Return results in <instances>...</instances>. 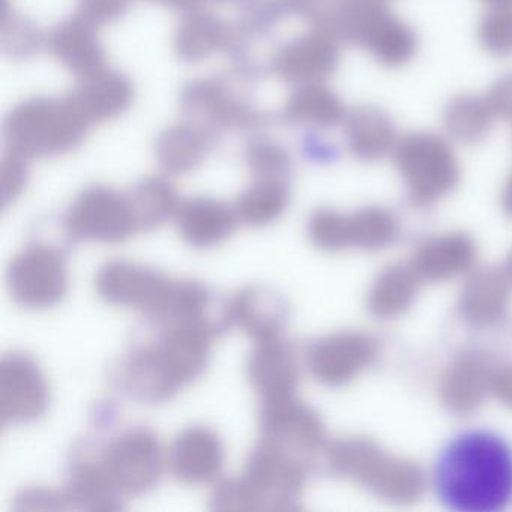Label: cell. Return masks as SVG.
I'll list each match as a JSON object with an SVG mask.
<instances>
[{
    "label": "cell",
    "mask_w": 512,
    "mask_h": 512,
    "mask_svg": "<svg viewBox=\"0 0 512 512\" xmlns=\"http://www.w3.org/2000/svg\"><path fill=\"white\" fill-rule=\"evenodd\" d=\"M92 125L71 95L29 98L5 118L4 143L28 160L58 157L79 148Z\"/></svg>",
    "instance_id": "obj_3"
},
{
    "label": "cell",
    "mask_w": 512,
    "mask_h": 512,
    "mask_svg": "<svg viewBox=\"0 0 512 512\" xmlns=\"http://www.w3.org/2000/svg\"><path fill=\"white\" fill-rule=\"evenodd\" d=\"M173 287L175 280L163 272L128 260H109L95 275V289L103 301L118 307L136 308L148 322L161 316Z\"/></svg>",
    "instance_id": "obj_9"
},
{
    "label": "cell",
    "mask_w": 512,
    "mask_h": 512,
    "mask_svg": "<svg viewBox=\"0 0 512 512\" xmlns=\"http://www.w3.org/2000/svg\"><path fill=\"white\" fill-rule=\"evenodd\" d=\"M340 44L329 32L313 29L275 53L272 71L293 86L326 83L340 67Z\"/></svg>",
    "instance_id": "obj_12"
},
{
    "label": "cell",
    "mask_w": 512,
    "mask_h": 512,
    "mask_svg": "<svg viewBox=\"0 0 512 512\" xmlns=\"http://www.w3.org/2000/svg\"><path fill=\"white\" fill-rule=\"evenodd\" d=\"M245 164L253 179L290 182L293 173L289 152L269 139H253L244 152Z\"/></svg>",
    "instance_id": "obj_28"
},
{
    "label": "cell",
    "mask_w": 512,
    "mask_h": 512,
    "mask_svg": "<svg viewBox=\"0 0 512 512\" xmlns=\"http://www.w3.org/2000/svg\"><path fill=\"white\" fill-rule=\"evenodd\" d=\"M253 32L242 23L230 25L212 13L193 10L185 13L173 37L176 55L188 64L205 61L217 52L241 55Z\"/></svg>",
    "instance_id": "obj_14"
},
{
    "label": "cell",
    "mask_w": 512,
    "mask_h": 512,
    "mask_svg": "<svg viewBox=\"0 0 512 512\" xmlns=\"http://www.w3.org/2000/svg\"><path fill=\"white\" fill-rule=\"evenodd\" d=\"M302 20L364 50L377 64L400 68L418 50L415 32L391 13L386 0H298Z\"/></svg>",
    "instance_id": "obj_2"
},
{
    "label": "cell",
    "mask_w": 512,
    "mask_h": 512,
    "mask_svg": "<svg viewBox=\"0 0 512 512\" xmlns=\"http://www.w3.org/2000/svg\"><path fill=\"white\" fill-rule=\"evenodd\" d=\"M209 503L214 511H259L256 494L244 475L220 479L212 488Z\"/></svg>",
    "instance_id": "obj_32"
},
{
    "label": "cell",
    "mask_w": 512,
    "mask_h": 512,
    "mask_svg": "<svg viewBox=\"0 0 512 512\" xmlns=\"http://www.w3.org/2000/svg\"><path fill=\"white\" fill-rule=\"evenodd\" d=\"M346 109L325 83L296 86L284 106V119L293 127L326 131L343 124Z\"/></svg>",
    "instance_id": "obj_24"
},
{
    "label": "cell",
    "mask_w": 512,
    "mask_h": 512,
    "mask_svg": "<svg viewBox=\"0 0 512 512\" xmlns=\"http://www.w3.org/2000/svg\"><path fill=\"white\" fill-rule=\"evenodd\" d=\"M347 148L362 160H379L398 145V133L388 113L374 106H359L344 116Z\"/></svg>",
    "instance_id": "obj_23"
},
{
    "label": "cell",
    "mask_w": 512,
    "mask_h": 512,
    "mask_svg": "<svg viewBox=\"0 0 512 512\" xmlns=\"http://www.w3.org/2000/svg\"><path fill=\"white\" fill-rule=\"evenodd\" d=\"M230 326H238L256 341L281 337L289 308L277 290L260 284L242 287L227 299Z\"/></svg>",
    "instance_id": "obj_16"
},
{
    "label": "cell",
    "mask_w": 512,
    "mask_h": 512,
    "mask_svg": "<svg viewBox=\"0 0 512 512\" xmlns=\"http://www.w3.org/2000/svg\"><path fill=\"white\" fill-rule=\"evenodd\" d=\"M218 2H224V0H218Z\"/></svg>",
    "instance_id": "obj_39"
},
{
    "label": "cell",
    "mask_w": 512,
    "mask_h": 512,
    "mask_svg": "<svg viewBox=\"0 0 512 512\" xmlns=\"http://www.w3.org/2000/svg\"><path fill=\"white\" fill-rule=\"evenodd\" d=\"M173 475L185 484L200 485L215 481L226 460L223 440L212 428L193 425L173 440L169 451Z\"/></svg>",
    "instance_id": "obj_15"
},
{
    "label": "cell",
    "mask_w": 512,
    "mask_h": 512,
    "mask_svg": "<svg viewBox=\"0 0 512 512\" xmlns=\"http://www.w3.org/2000/svg\"><path fill=\"white\" fill-rule=\"evenodd\" d=\"M28 158L14 152H5L2 163H0V181H2V206L4 209L8 205L16 202L29 181V163Z\"/></svg>",
    "instance_id": "obj_33"
},
{
    "label": "cell",
    "mask_w": 512,
    "mask_h": 512,
    "mask_svg": "<svg viewBox=\"0 0 512 512\" xmlns=\"http://www.w3.org/2000/svg\"><path fill=\"white\" fill-rule=\"evenodd\" d=\"M71 97L89 121L97 124L124 115L133 104L134 88L131 80L121 71L103 67L79 77Z\"/></svg>",
    "instance_id": "obj_19"
},
{
    "label": "cell",
    "mask_w": 512,
    "mask_h": 512,
    "mask_svg": "<svg viewBox=\"0 0 512 512\" xmlns=\"http://www.w3.org/2000/svg\"><path fill=\"white\" fill-rule=\"evenodd\" d=\"M50 386L40 364L25 352L0 362V415L5 424H31L46 415Z\"/></svg>",
    "instance_id": "obj_11"
},
{
    "label": "cell",
    "mask_w": 512,
    "mask_h": 512,
    "mask_svg": "<svg viewBox=\"0 0 512 512\" xmlns=\"http://www.w3.org/2000/svg\"><path fill=\"white\" fill-rule=\"evenodd\" d=\"M65 508L77 511H118L122 494L110 482L97 457H77L71 463L67 482L62 487Z\"/></svg>",
    "instance_id": "obj_21"
},
{
    "label": "cell",
    "mask_w": 512,
    "mask_h": 512,
    "mask_svg": "<svg viewBox=\"0 0 512 512\" xmlns=\"http://www.w3.org/2000/svg\"><path fill=\"white\" fill-rule=\"evenodd\" d=\"M304 467L289 452L260 439L248 455L244 473L256 494L259 511L292 509L301 488Z\"/></svg>",
    "instance_id": "obj_10"
},
{
    "label": "cell",
    "mask_w": 512,
    "mask_h": 512,
    "mask_svg": "<svg viewBox=\"0 0 512 512\" xmlns=\"http://www.w3.org/2000/svg\"><path fill=\"white\" fill-rule=\"evenodd\" d=\"M62 224L71 241L119 244L139 232L127 194L106 185H91L80 191Z\"/></svg>",
    "instance_id": "obj_6"
},
{
    "label": "cell",
    "mask_w": 512,
    "mask_h": 512,
    "mask_svg": "<svg viewBox=\"0 0 512 512\" xmlns=\"http://www.w3.org/2000/svg\"><path fill=\"white\" fill-rule=\"evenodd\" d=\"M485 4L494 7H512V0H484Z\"/></svg>",
    "instance_id": "obj_38"
},
{
    "label": "cell",
    "mask_w": 512,
    "mask_h": 512,
    "mask_svg": "<svg viewBox=\"0 0 512 512\" xmlns=\"http://www.w3.org/2000/svg\"><path fill=\"white\" fill-rule=\"evenodd\" d=\"M98 26L76 14L58 23L50 32V53L77 77L106 67L107 56L97 32Z\"/></svg>",
    "instance_id": "obj_20"
},
{
    "label": "cell",
    "mask_w": 512,
    "mask_h": 512,
    "mask_svg": "<svg viewBox=\"0 0 512 512\" xmlns=\"http://www.w3.org/2000/svg\"><path fill=\"white\" fill-rule=\"evenodd\" d=\"M217 136L193 122L172 125L158 136L155 157L170 175H187L209 157Z\"/></svg>",
    "instance_id": "obj_22"
},
{
    "label": "cell",
    "mask_w": 512,
    "mask_h": 512,
    "mask_svg": "<svg viewBox=\"0 0 512 512\" xmlns=\"http://www.w3.org/2000/svg\"><path fill=\"white\" fill-rule=\"evenodd\" d=\"M247 376L260 404L293 398L298 371L289 344L281 337L257 341L248 356Z\"/></svg>",
    "instance_id": "obj_17"
},
{
    "label": "cell",
    "mask_w": 512,
    "mask_h": 512,
    "mask_svg": "<svg viewBox=\"0 0 512 512\" xmlns=\"http://www.w3.org/2000/svg\"><path fill=\"white\" fill-rule=\"evenodd\" d=\"M43 32L31 20L13 11L5 10L2 20V50L14 61L34 58L43 49Z\"/></svg>",
    "instance_id": "obj_29"
},
{
    "label": "cell",
    "mask_w": 512,
    "mask_h": 512,
    "mask_svg": "<svg viewBox=\"0 0 512 512\" xmlns=\"http://www.w3.org/2000/svg\"><path fill=\"white\" fill-rule=\"evenodd\" d=\"M485 98L496 118L512 122V73L499 77Z\"/></svg>",
    "instance_id": "obj_36"
},
{
    "label": "cell",
    "mask_w": 512,
    "mask_h": 512,
    "mask_svg": "<svg viewBox=\"0 0 512 512\" xmlns=\"http://www.w3.org/2000/svg\"><path fill=\"white\" fill-rule=\"evenodd\" d=\"M125 194L139 232H149L163 226L167 220L175 217L181 203L175 185L164 176H148Z\"/></svg>",
    "instance_id": "obj_25"
},
{
    "label": "cell",
    "mask_w": 512,
    "mask_h": 512,
    "mask_svg": "<svg viewBox=\"0 0 512 512\" xmlns=\"http://www.w3.org/2000/svg\"><path fill=\"white\" fill-rule=\"evenodd\" d=\"M298 0H239L241 23L254 35L266 34L281 20L296 14Z\"/></svg>",
    "instance_id": "obj_30"
},
{
    "label": "cell",
    "mask_w": 512,
    "mask_h": 512,
    "mask_svg": "<svg viewBox=\"0 0 512 512\" xmlns=\"http://www.w3.org/2000/svg\"><path fill=\"white\" fill-rule=\"evenodd\" d=\"M7 286L17 304L29 310L55 307L70 289L64 248L37 241L13 257L7 269Z\"/></svg>",
    "instance_id": "obj_4"
},
{
    "label": "cell",
    "mask_w": 512,
    "mask_h": 512,
    "mask_svg": "<svg viewBox=\"0 0 512 512\" xmlns=\"http://www.w3.org/2000/svg\"><path fill=\"white\" fill-rule=\"evenodd\" d=\"M290 182L253 179L235 203L239 220L248 226L262 227L274 223L289 206Z\"/></svg>",
    "instance_id": "obj_27"
},
{
    "label": "cell",
    "mask_w": 512,
    "mask_h": 512,
    "mask_svg": "<svg viewBox=\"0 0 512 512\" xmlns=\"http://www.w3.org/2000/svg\"><path fill=\"white\" fill-rule=\"evenodd\" d=\"M181 110L188 122L220 134L251 130L265 121V115L224 77H206L185 86Z\"/></svg>",
    "instance_id": "obj_7"
},
{
    "label": "cell",
    "mask_w": 512,
    "mask_h": 512,
    "mask_svg": "<svg viewBox=\"0 0 512 512\" xmlns=\"http://www.w3.org/2000/svg\"><path fill=\"white\" fill-rule=\"evenodd\" d=\"M173 218L182 239L196 248L221 244L235 233L241 221L235 206L203 196L182 200Z\"/></svg>",
    "instance_id": "obj_18"
},
{
    "label": "cell",
    "mask_w": 512,
    "mask_h": 512,
    "mask_svg": "<svg viewBox=\"0 0 512 512\" xmlns=\"http://www.w3.org/2000/svg\"><path fill=\"white\" fill-rule=\"evenodd\" d=\"M437 500L454 512H502L512 505V445L488 428L455 434L431 472Z\"/></svg>",
    "instance_id": "obj_1"
},
{
    "label": "cell",
    "mask_w": 512,
    "mask_h": 512,
    "mask_svg": "<svg viewBox=\"0 0 512 512\" xmlns=\"http://www.w3.org/2000/svg\"><path fill=\"white\" fill-rule=\"evenodd\" d=\"M496 116L487 98L473 94L458 95L446 104L443 127L449 139L463 145H476L487 139Z\"/></svg>",
    "instance_id": "obj_26"
},
{
    "label": "cell",
    "mask_w": 512,
    "mask_h": 512,
    "mask_svg": "<svg viewBox=\"0 0 512 512\" xmlns=\"http://www.w3.org/2000/svg\"><path fill=\"white\" fill-rule=\"evenodd\" d=\"M149 2L163 5V7L170 8V10L188 13V11L197 10L203 0H149Z\"/></svg>",
    "instance_id": "obj_37"
},
{
    "label": "cell",
    "mask_w": 512,
    "mask_h": 512,
    "mask_svg": "<svg viewBox=\"0 0 512 512\" xmlns=\"http://www.w3.org/2000/svg\"><path fill=\"white\" fill-rule=\"evenodd\" d=\"M130 0H79L77 14L95 26L109 25L127 13Z\"/></svg>",
    "instance_id": "obj_34"
},
{
    "label": "cell",
    "mask_w": 512,
    "mask_h": 512,
    "mask_svg": "<svg viewBox=\"0 0 512 512\" xmlns=\"http://www.w3.org/2000/svg\"><path fill=\"white\" fill-rule=\"evenodd\" d=\"M395 158L418 190L446 188L457 176V160L448 139L431 131L410 133L398 140Z\"/></svg>",
    "instance_id": "obj_13"
},
{
    "label": "cell",
    "mask_w": 512,
    "mask_h": 512,
    "mask_svg": "<svg viewBox=\"0 0 512 512\" xmlns=\"http://www.w3.org/2000/svg\"><path fill=\"white\" fill-rule=\"evenodd\" d=\"M154 343H145L161 373L176 391L202 376L211 359L212 343L223 334L211 323H160Z\"/></svg>",
    "instance_id": "obj_8"
},
{
    "label": "cell",
    "mask_w": 512,
    "mask_h": 512,
    "mask_svg": "<svg viewBox=\"0 0 512 512\" xmlns=\"http://www.w3.org/2000/svg\"><path fill=\"white\" fill-rule=\"evenodd\" d=\"M16 511H65L61 490L52 488H25L16 499Z\"/></svg>",
    "instance_id": "obj_35"
},
{
    "label": "cell",
    "mask_w": 512,
    "mask_h": 512,
    "mask_svg": "<svg viewBox=\"0 0 512 512\" xmlns=\"http://www.w3.org/2000/svg\"><path fill=\"white\" fill-rule=\"evenodd\" d=\"M482 49L499 58L512 56V7H494L478 25Z\"/></svg>",
    "instance_id": "obj_31"
},
{
    "label": "cell",
    "mask_w": 512,
    "mask_h": 512,
    "mask_svg": "<svg viewBox=\"0 0 512 512\" xmlns=\"http://www.w3.org/2000/svg\"><path fill=\"white\" fill-rule=\"evenodd\" d=\"M98 458L122 496H140L154 490L166 461L160 439L148 427H134L119 434L100 449Z\"/></svg>",
    "instance_id": "obj_5"
}]
</instances>
